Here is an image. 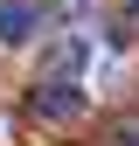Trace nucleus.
Returning a JSON list of instances; mask_svg holds the SVG:
<instances>
[{
  "mask_svg": "<svg viewBox=\"0 0 139 146\" xmlns=\"http://www.w3.org/2000/svg\"><path fill=\"white\" fill-rule=\"evenodd\" d=\"M42 21H49V0H0V42H7V49L35 42Z\"/></svg>",
  "mask_w": 139,
  "mask_h": 146,
  "instance_id": "f257e3e1",
  "label": "nucleus"
},
{
  "mask_svg": "<svg viewBox=\"0 0 139 146\" xmlns=\"http://www.w3.org/2000/svg\"><path fill=\"white\" fill-rule=\"evenodd\" d=\"M28 111H35V118H77V111H83V90L63 84V77H42L35 98H28Z\"/></svg>",
  "mask_w": 139,
  "mask_h": 146,
  "instance_id": "f03ea898",
  "label": "nucleus"
},
{
  "mask_svg": "<svg viewBox=\"0 0 139 146\" xmlns=\"http://www.w3.org/2000/svg\"><path fill=\"white\" fill-rule=\"evenodd\" d=\"M111 146H139V125H118V132H111Z\"/></svg>",
  "mask_w": 139,
  "mask_h": 146,
  "instance_id": "7ed1b4c3",
  "label": "nucleus"
}]
</instances>
